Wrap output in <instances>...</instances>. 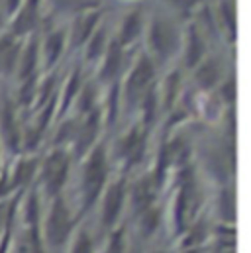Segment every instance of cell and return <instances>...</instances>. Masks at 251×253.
I'll return each mask as SVG.
<instances>
[{
  "mask_svg": "<svg viewBox=\"0 0 251 253\" xmlns=\"http://www.w3.org/2000/svg\"><path fill=\"white\" fill-rule=\"evenodd\" d=\"M222 94L226 96V100H228V102H234V98H236V84H234V81H232V79L224 84Z\"/></svg>",
  "mask_w": 251,
  "mask_h": 253,
  "instance_id": "1f68e13d",
  "label": "cell"
},
{
  "mask_svg": "<svg viewBox=\"0 0 251 253\" xmlns=\"http://www.w3.org/2000/svg\"><path fill=\"white\" fill-rule=\"evenodd\" d=\"M69 171H71V155L65 149H53L45 161L40 167V181L43 190L53 198L61 194L63 187L69 179Z\"/></svg>",
  "mask_w": 251,
  "mask_h": 253,
  "instance_id": "3957f363",
  "label": "cell"
},
{
  "mask_svg": "<svg viewBox=\"0 0 251 253\" xmlns=\"http://www.w3.org/2000/svg\"><path fill=\"white\" fill-rule=\"evenodd\" d=\"M145 145H147V131L145 127H131L124 137L118 141V157L124 161L126 167H133L141 161L143 153H145Z\"/></svg>",
  "mask_w": 251,
  "mask_h": 253,
  "instance_id": "8992f818",
  "label": "cell"
},
{
  "mask_svg": "<svg viewBox=\"0 0 251 253\" xmlns=\"http://www.w3.org/2000/svg\"><path fill=\"white\" fill-rule=\"evenodd\" d=\"M104 45H106V30L104 28H98L86 40V59L92 61V59L100 57L102 51H104Z\"/></svg>",
  "mask_w": 251,
  "mask_h": 253,
  "instance_id": "603a6c76",
  "label": "cell"
},
{
  "mask_svg": "<svg viewBox=\"0 0 251 253\" xmlns=\"http://www.w3.org/2000/svg\"><path fill=\"white\" fill-rule=\"evenodd\" d=\"M157 179L153 175H145L143 179H139L129 192V202L133 206V210L137 214H141L143 210L155 206V200H157Z\"/></svg>",
  "mask_w": 251,
  "mask_h": 253,
  "instance_id": "ba28073f",
  "label": "cell"
},
{
  "mask_svg": "<svg viewBox=\"0 0 251 253\" xmlns=\"http://www.w3.org/2000/svg\"><path fill=\"white\" fill-rule=\"evenodd\" d=\"M69 242H71L69 253H94V242H92L90 234L84 228H81L79 232H75Z\"/></svg>",
  "mask_w": 251,
  "mask_h": 253,
  "instance_id": "cb8c5ba5",
  "label": "cell"
},
{
  "mask_svg": "<svg viewBox=\"0 0 251 253\" xmlns=\"http://www.w3.org/2000/svg\"><path fill=\"white\" fill-rule=\"evenodd\" d=\"M220 18L224 20V26L228 28V34L234 38V34H236V10H234L232 2H224L220 6Z\"/></svg>",
  "mask_w": 251,
  "mask_h": 253,
  "instance_id": "4316f807",
  "label": "cell"
},
{
  "mask_svg": "<svg viewBox=\"0 0 251 253\" xmlns=\"http://www.w3.org/2000/svg\"><path fill=\"white\" fill-rule=\"evenodd\" d=\"M20 2L22 0H6V6H8V12L10 14H14L18 8H20Z\"/></svg>",
  "mask_w": 251,
  "mask_h": 253,
  "instance_id": "d6a6232c",
  "label": "cell"
},
{
  "mask_svg": "<svg viewBox=\"0 0 251 253\" xmlns=\"http://www.w3.org/2000/svg\"><path fill=\"white\" fill-rule=\"evenodd\" d=\"M63 47H65V34L61 30H55L51 32L47 38H45V43H43V61L47 67H53L57 63V59L61 57Z\"/></svg>",
  "mask_w": 251,
  "mask_h": 253,
  "instance_id": "9a60e30c",
  "label": "cell"
},
{
  "mask_svg": "<svg viewBox=\"0 0 251 253\" xmlns=\"http://www.w3.org/2000/svg\"><path fill=\"white\" fill-rule=\"evenodd\" d=\"M116 112H118V86H112V92L108 94V122L116 120Z\"/></svg>",
  "mask_w": 251,
  "mask_h": 253,
  "instance_id": "f546056e",
  "label": "cell"
},
{
  "mask_svg": "<svg viewBox=\"0 0 251 253\" xmlns=\"http://www.w3.org/2000/svg\"><path fill=\"white\" fill-rule=\"evenodd\" d=\"M194 79H196L200 88H212L220 79V65H218V61L216 59H206L196 69Z\"/></svg>",
  "mask_w": 251,
  "mask_h": 253,
  "instance_id": "2e32d148",
  "label": "cell"
},
{
  "mask_svg": "<svg viewBox=\"0 0 251 253\" xmlns=\"http://www.w3.org/2000/svg\"><path fill=\"white\" fill-rule=\"evenodd\" d=\"M204 51H206V45L202 42L200 32L194 26H190L187 32V49H185V61L188 67H196L200 63L204 57Z\"/></svg>",
  "mask_w": 251,
  "mask_h": 253,
  "instance_id": "4fadbf2b",
  "label": "cell"
},
{
  "mask_svg": "<svg viewBox=\"0 0 251 253\" xmlns=\"http://www.w3.org/2000/svg\"><path fill=\"white\" fill-rule=\"evenodd\" d=\"M120 67H122V45L118 43V40H114L110 45H108V51L104 55V63L100 69V79L102 81H114L116 75L120 73Z\"/></svg>",
  "mask_w": 251,
  "mask_h": 253,
  "instance_id": "7c38bea8",
  "label": "cell"
},
{
  "mask_svg": "<svg viewBox=\"0 0 251 253\" xmlns=\"http://www.w3.org/2000/svg\"><path fill=\"white\" fill-rule=\"evenodd\" d=\"M36 167H38V165H36V161H34V159H22V161L16 165L14 173H12V179H10V183H8V189L24 187V185L34 177Z\"/></svg>",
  "mask_w": 251,
  "mask_h": 253,
  "instance_id": "ffe728a7",
  "label": "cell"
},
{
  "mask_svg": "<svg viewBox=\"0 0 251 253\" xmlns=\"http://www.w3.org/2000/svg\"><path fill=\"white\" fill-rule=\"evenodd\" d=\"M36 26V10H32V8H22L18 14H16V18H14V24H12V32L16 34V36H24V34H28V32H32V28Z\"/></svg>",
  "mask_w": 251,
  "mask_h": 253,
  "instance_id": "44dd1931",
  "label": "cell"
},
{
  "mask_svg": "<svg viewBox=\"0 0 251 253\" xmlns=\"http://www.w3.org/2000/svg\"><path fill=\"white\" fill-rule=\"evenodd\" d=\"M100 120H102L100 110H90L86 114V118L83 120V124L75 129L77 153L79 155H86L94 147V139H96L98 129H100Z\"/></svg>",
  "mask_w": 251,
  "mask_h": 253,
  "instance_id": "9c48e42d",
  "label": "cell"
},
{
  "mask_svg": "<svg viewBox=\"0 0 251 253\" xmlns=\"http://www.w3.org/2000/svg\"><path fill=\"white\" fill-rule=\"evenodd\" d=\"M177 90H179V73L169 75V79L165 83V94H163L165 108H171V104H173V100L177 96Z\"/></svg>",
  "mask_w": 251,
  "mask_h": 253,
  "instance_id": "f1b7e54d",
  "label": "cell"
},
{
  "mask_svg": "<svg viewBox=\"0 0 251 253\" xmlns=\"http://www.w3.org/2000/svg\"><path fill=\"white\" fill-rule=\"evenodd\" d=\"M126 181L124 179H116L110 185H106L100 198V224L106 230H114L126 206Z\"/></svg>",
  "mask_w": 251,
  "mask_h": 253,
  "instance_id": "277c9868",
  "label": "cell"
},
{
  "mask_svg": "<svg viewBox=\"0 0 251 253\" xmlns=\"http://www.w3.org/2000/svg\"><path fill=\"white\" fill-rule=\"evenodd\" d=\"M159 224H161V210H157V206H151L139 214L137 228H139V234L143 238H151L157 232Z\"/></svg>",
  "mask_w": 251,
  "mask_h": 253,
  "instance_id": "e0dca14e",
  "label": "cell"
},
{
  "mask_svg": "<svg viewBox=\"0 0 251 253\" xmlns=\"http://www.w3.org/2000/svg\"><path fill=\"white\" fill-rule=\"evenodd\" d=\"M18 59V45L12 36H4L0 40V71L10 73Z\"/></svg>",
  "mask_w": 251,
  "mask_h": 253,
  "instance_id": "ac0fdd59",
  "label": "cell"
},
{
  "mask_svg": "<svg viewBox=\"0 0 251 253\" xmlns=\"http://www.w3.org/2000/svg\"><path fill=\"white\" fill-rule=\"evenodd\" d=\"M108 185V155L104 143H96L84 159L83 179H81V202L83 212L90 210L100 198L104 187Z\"/></svg>",
  "mask_w": 251,
  "mask_h": 253,
  "instance_id": "6da1fadb",
  "label": "cell"
},
{
  "mask_svg": "<svg viewBox=\"0 0 251 253\" xmlns=\"http://www.w3.org/2000/svg\"><path fill=\"white\" fill-rule=\"evenodd\" d=\"M153 69L155 67H153V61H151L149 55H143L137 63L133 65V69H131V73L126 81V96L131 104L137 102V98H141L145 94V90H147V86L153 79V73H155Z\"/></svg>",
  "mask_w": 251,
  "mask_h": 253,
  "instance_id": "5b68a950",
  "label": "cell"
},
{
  "mask_svg": "<svg viewBox=\"0 0 251 253\" xmlns=\"http://www.w3.org/2000/svg\"><path fill=\"white\" fill-rule=\"evenodd\" d=\"M36 61H38V42H32L24 49V55H22V61H20V77L22 79H32Z\"/></svg>",
  "mask_w": 251,
  "mask_h": 253,
  "instance_id": "d4e9b609",
  "label": "cell"
},
{
  "mask_svg": "<svg viewBox=\"0 0 251 253\" xmlns=\"http://www.w3.org/2000/svg\"><path fill=\"white\" fill-rule=\"evenodd\" d=\"M75 234V216L67 204V200L53 196L47 208V214L42 218V242L53 252H59L65 244H69Z\"/></svg>",
  "mask_w": 251,
  "mask_h": 253,
  "instance_id": "7a4b0ae2",
  "label": "cell"
},
{
  "mask_svg": "<svg viewBox=\"0 0 251 253\" xmlns=\"http://www.w3.org/2000/svg\"><path fill=\"white\" fill-rule=\"evenodd\" d=\"M139 32H141V14H139V12H129L124 18V22H122V30H120V36H118V38H120L118 43H120V45L131 43V42L139 36Z\"/></svg>",
  "mask_w": 251,
  "mask_h": 253,
  "instance_id": "d6986e66",
  "label": "cell"
},
{
  "mask_svg": "<svg viewBox=\"0 0 251 253\" xmlns=\"http://www.w3.org/2000/svg\"><path fill=\"white\" fill-rule=\"evenodd\" d=\"M100 20V12H94V10H88V12H83L75 26H73V45H79V43H84L90 34L96 30V24Z\"/></svg>",
  "mask_w": 251,
  "mask_h": 253,
  "instance_id": "8fae6325",
  "label": "cell"
},
{
  "mask_svg": "<svg viewBox=\"0 0 251 253\" xmlns=\"http://www.w3.org/2000/svg\"><path fill=\"white\" fill-rule=\"evenodd\" d=\"M181 236H183L181 238L183 250H198L206 242V238H208V226L202 220H198V222L194 220L192 224H188L187 228H185V232Z\"/></svg>",
  "mask_w": 251,
  "mask_h": 253,
  "instance_id": "5bb4252c",
  "label": "cell"
},
{
  "mask_svg": "<svg viewBox=\"0 0 251 253\" xmlns=\"http://www.w3.org/2000/svg\"><path fill=\"white\" fill-rule=\"evenodd\" d=\"M61 10H83L88 12L100 4V0H51Z\"/></svg>",
  "mask_w": 251,
  "mask_h": 253,
  "instance_id": "484cf974",
  "label": "cell"
},
{
  "mask_svg": "<svg viewBox=\"0 0 251 253\" xmlns=\"http://www.w3.org/2000/svg\"><path fill=\"white\" fill-rule=\"evenodd\" d=\"M151 253H169V252H165V250H155V252H151Z\"/></svg>",
  "mask_w": 251,
  "mask_h": 253,
  "instance_id": "e575fe53",
  "label": "cell"
},
{
  "mask_svg": "<svg viewBox=\"0 0 251 253\" xmlns=\"http://www.w3.org/2000/svg\"><path fill=\"white\" fill-rule=\"evenodd\" d=\"M218 212L224 218V224H234L236 220V198L232 190H222V194L218 196Z\"/></svg>",
  "mask_w": 251,
  "mask_h": 253,
  "instance_id": "7402d4cb",
  "label": "cell"
},
{
  "mask_svg": "<svg viewBox=\"0 0 251 253\" xmlns=\"http://www.w3.org/2000/svg\"><path fill=\"white\" fill-rule=\"evenodd\" d=\"M175 8H179V10H190V8H194V6H198L202 0H169Z\"/></svg>",
  "mask_w": 251,
  "mask_h": 253,
  "instance_id": "4dcf8cb0",
  "label": "cell"
},
{
  "mask_svg": "<svg viewBox=\"0 0 251 253\" xmlns=\"http://www.w3.org/2000/svg\"><path fill=\"white\" fill-rule=\"evenodd\" d=\"M38 4H40V0H26V8L36 10V8H38Z\"/></svg>",
  "mask_w": 251,
  "mask_h": 253,
  "instance_id": "836d02e7",
  "label": "cell"
},
{
  "mask_svg": "<svg viewBox=\"0 0 251 253\" xmlns=\"http://www.w3.org/2000/svg\"><path fill=\"white\" fill-rule=\"evenodd\" d=\"M0 127H2V137H4V143L8 145V149L10 151H18L20 141H22V133H20V127H18V122H16V114H14V108H12L10 102L2 110Z\"/></svg>",
  "mask_w": 251,
  "mask_h": 253,
  "instance_id": "30bf717a",
  "label": "cell"
},
{
  "mask_svg": "<svg viewBox=\"0 0 251 253\" xmlns=\"http://www.w3.org/2000/svg\"><path fill=\"white\" fill-rule=\"evenodd\" d=\"M149 45L153 53H157L161 59H167L173 53L177 45V32L169 20H163V18L153 20L149 28Z\"/></svg>",
  "mask_w": 251,
  "mask_h": 253,
  "instance_id": "52a82bcc",
  "label": "cell"
},
{
  "mask_svg": "<svg viewBox=\"0 0 251 253\" xmlns=\"http://www.w3.org/2000/svg\"><path fill=\"white\" fill-rule=\"evenodd\" d=\"M79 73H73L71 75V79L67 81V88H65V96H63V104H61V112H65L69 106H71V102H73V98L79 94Z\"/></svg>",
  "mask_w": 251,
  "mask_h": 253,
  "instance_id": "83f0119b",
  "label": "cell"
}]
</instances>
